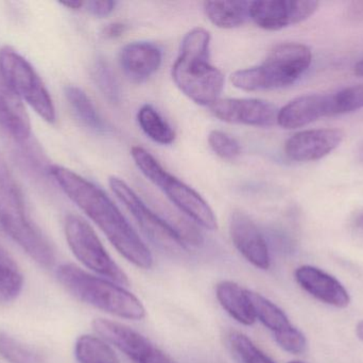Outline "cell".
I'll return each mask as SVG.
<instances>
[{
	"label": "cell",
	"mask_w": 363,
	"mask_h": 363,
	"mask_svg": "<svg viewBox=\"0 0 363 363\" xmlns=\"http://www.w3.org/2000/svg\"><path fill=\"white\" fill-rule=\"evenodd\" d=\"M0 127L15 141L26 142L31 136V124L21 100L9 87L0 70Z\"/></svg>",
	"instance_id": "ac0fdd59"
},
{
	"label": "cell",
	"mask_w": 363,
	"mask_h": 363,
	"mask_svg": "<svg viewBox=\"0 0 363 363\" xmlns=\"http://www.w3.org/2000/svg\"><path fill=\"white\" fill-rule=\"evenodd\" d=\"M345 16L349 21H363V1H354L345 10Z\"/></svg>",
	"instance_id": "836d02e7"
},
{
	"label": "cell",
	"mask_w": 363,
	"mask_h": 363,
	"mask_svg": "<svg viewBox=\"0 0 363 363\" xmlns=\"http://www.w3.org/2000/svg\"><path fill=\"white\" fill-rule=\"evenodd\" d=\"M138 121L140 128L153 142L170 145L176 140V132L151 104H144L138 110Z\"/></svg>",
	"instance_id": "7402d4cb"
},
{
	"label": "cell",
	"mask_w": 363,
	"mask_h": 363,
	"mask_svg": "<svg viewBox=\"0 0 363 363\" xmlns=\"http://www.w3.org/2000/svg\"><path fill=\"white\" fill-rule=\"evenodd\" d=\"M319 6L320 2L311 0L253 1L250 8V19L262 29L277 31L307 21Z\"/></svg>",
	"instance_id": "8fae6325"
},
{
	"label": "cell",
	"mask_w": 363,
	"mask_h": 363,
	"mask_svg": "<svg viewBox=\"0 0 363 363\" xmlns=\"http://www.w3.org/2000/svg\"><path fill=\"white\" fill-rule=\"evenodd\" d=\"M362 161H363V151H362Z\"/></svg>",
	"instance_id": "ab89813d"
},
{
	"label": "cell",
	"mask_w": 363,
	"mask_h": 363,
	"mask_svg": "<svg viewBox=\"0 0 363 363\" xmlns=\"http://www.w3.org/2000/svg\"><path fill=\"white\" fill-rule=\"evenodd\" d=\"M49 174L69 200L106 234L121 256L143 270L152 268L150 249L104 190L64 166H51Z\"/></svg>",
	"instance_id": "6da1fadb"
},
{
	"label": "cell",
	"mask_w": 363,
	"mask_h": 363,
	"mask_svg": "<svg viewBox=\"0 0 363 363\" xmlns=\"http://www.w3.org/2000/svg\"><path fill=\"white\" fill-rule=\"evenodd\" d=\"M356 335H357L358 339L363 342V321H360L356 326Z\"/></svg>",
	"instance_id": "8d00e7d4"
},
{
	"label": "cell",
	"mask_w": 363,
	"mask_h": 363,
	"mask_svg": "<svg viewBox=\"0 0 363 363\" xmlns=\"http://www.w3.org/2000/svg\"><path fill=\"white\" fill-rule=\"evenodd\" d=\"M57 277L63 287L84 304L121 319L140 321L146 309L140 300L113 281L94 276L74 264H62Z\"/></svg>",
	"instance_id": "5b68a950"
},
{
	"label": "cell",
	"mask_w": 363,
	"mask_h": 363,
	"mask_svg": "<svg viewBox=\"0 0 363 363\" xmlns=\"http://www.w3.org/2000/svg\"><path fill=\"white\" fill-rule=\"evenodd\" d=\"M228 342L233 353L241 363H275L257 345H254L249 337L241 332H230Z\"/></svg>",
	"instance_id": "4316f807"
},
{
	"label": "cell",
	"mask_w": 363,
	"mask_h": 363,
	"mask_svg": "<svg viewBox=\"0 0 363 363\" xmlns=\"http://www.w3.org/2000/svg\"><path fill=\"white\" fill-rule=\"evenodd\" d=\"M354 72L357 76L363 77V59L360 60L355 66H354Z\"/></svg>",
	"instance_id": "d590c367"
},
{
	"label": "cell",
	"mask_w": 363,
	"mask_h": 363,
	"mask_svg": "<svg viewBox=\"0 0 363 363\" xmlns=\"http://www.w3.org/2000/svg\"><path fill=\"white\" fill-rule=\"evenodd\" d=\"M277 345L287 352V353L294 354V355H301L304 353L307 349L306 337L301 332L298 328L291 326L283 332H277L273 335Z\"/></svg>",
	"instance_id": "4dcf8cb0"
},
{
	"label": "cell",
	"mask_w": 363,
	"mask_h": 363,
	"mask_svg": "<svg viewBox=\"0 0 363 363\" xmlns=\"http://www.w3.org/2000/svg\"><path fill=\"white\" fill-rule=\"evenodd\" d=\"M64 92L74 114L83 125L98 134L106 131V123L100 117L91 98L82 89L74 85H67Z\"/></svg>",
	"instance_id": "44dd1931"
},
{
	"label": "cell",
	"mask_w": 363,
	"mask_h": 363,
	"mask_svg": "<svg viewBox=\"0 0 363 363\" xmlns=\"http://www.w3.org/2000/svg\"><path fill=\"white\" fill-rule=\"evenodd\" d=\"M211 34L202 27L188 31L181 43L178 59L172 65L177 87L192 102L211 107L224 89L221 70L209 62Z\"/></svg>",
	"instance_id": "7a4b0ae2"
},
{
	"label": "cell",
	"mask_w": 363,
	"mask_h": 363,
	"mask_svg": "<svg viewBox=\"0 0 363 363\" xmlns=\"http://www.w3.org/2000/svg\"><path fill=\"white\" fill-rule=\"evenodd\" d=\"M61 4L66 8L72 9V10H79V9L84 6L85 2L79 1V0H69V1H63Z\"/></svg>",
	"instance_id": "e575fe53"
},
{
	"label": "cell",
	"mask_w": 363,
	"mask_h": 363,
	"mask_svg": "<svg viewBox=\"0 0 363 363\" xmlns=\"http://www.w3.org/2000/svg\"><path fill=\"white\" fill-rule=\"evenodd\" d=\"M64 230L72 254L81 264L117 285H130L127 274L111 258L95 230L82 217L68 215Z\"/></svg>",
	"instance_id": "ba28073f"
},
{
	"label": "cell",
	"mask_w": 363,
	"mask_h": 363,
	"mask_svg": "<svg viewBox=\"0 0 363 363\" xmlns=\"http://www.w3.org/2000/svg\"><path fill=\"white\" fill-rule=\"evenodd\" d=\"M216 296L222 308L238 323L245 326L255 323V313L247 289L233 281H224L216 287Z\"/></svg>",
	"instance_id": "d6986e66"
},
{
	"label": "cell",
	"mask_w": 363,
	"mask_h": 363,
	"mask_svg": "<svg viewBox=\"0 0 363 363\" xmlns=\"http://www.w3.org/2000/svg\"><path fill=\"white\" fill-rule=\"evenodd\" d=\"M313 63V51L301 43H283L271 49L264 62L233 72L230 82L245 92L283 89L294 85Z\"/></svg>",
	"instance_id": "277c9868"
},
{
	"label": "cell",
	"mask_w": 363,
	"mask_h": 363,
	"mask_svg": "<svg viewBox=\"0 0 363 363\" xmlns=\"http://www.w3.org/2000/svg\"><path fill=\"white\" fill-rule=\"evenodd\" d=\"M131 156L142 174L159 188L179 210L201 227L208 230L217 229V217L213 209L198 192L170 174L143 147L134 146L131 149Z\"/></svg>",
	"instance_id": "8992f818"
},
{
	"label": "cell",
	"mask_w": 363,
	"mask_h": 363,
	"mask_svg": "<svg viewBox=\"0 0 363 363\" xmlns=\"http://www.w3.org/2000/svg\"><path fill=\"white\" fill-rule=\"evenodd\" d=\"M23 286L18 266L0 245V303L13 302L21 294Z\"/></svg>",
	"instance_id": "d4e9b609"
},
{
	"label": "cell",
	"mask_w": 363,
	"mask_h": 363,
	"mask_svg": "<svg viewBox=\"0 0 363 363\" xmlns=\"http://www.w3.org/2000/svg\"><path fill=\"white\" fill-rule=\"evenodd\" d=\"M230 236L237 251L252 266L268 270L271 259L268 244L253 220L241 210H234L230 217Z\"/></svg>",
	"instance_id": "5bb4252c"
},
{
	"label": "cell",
	"mask_w": 363,
	"mask_h": 363,
	"mask_svg": "<svg viewBox=\"0 0 363 363\" xmlns=\"http://www.w3.org/2000/svg\"><path fill=\"white\" fill-rule=\"evenodd\" d=\"M0 70L15 95L26 102L42 119L55 123V104L33 66L10 46L0 49Z\"/></svg>",
	"instance_id": "52a82bcc"
},
{
	"label": "cell",
	"mask_w": 363,
	"mask_h": 363,
	"mask_svg": "<svg viewBox=\"0 0 363 363\" xmlns=\"http://www.w3.org/2000/svg\"><path fill=\"white\" fill-rule=\"evenodd\" d=\"M358 226H359L360 229L363 232V217H360L359 221H358Z\"/></svg>",
	"instance_id": "74e56055"
},
{
	"label": "cell",
	"mask_w": 363,
	"mask_h": 363,
	"mask_svg": "<svg viewBox=\"0 0 363 363\" xmlns=\"http://www.w3.org/2000/svg\"><path fill=\"white\" fill-rule=\"evenodd\" d=\"M289 363H303V362H289Z\"/></svg>",
	"instance_id": "f35d334b"
},
{
	"label": "cell",
	"mask_w": 363,
	"mask_h": 363,
	"mask_svg": "<svg viewBox=\"0 0 363 363\" xmlns=\"http://www.w3.org/2000/svg\"><path fill=\"white\" fill-rule=\"evenodd\" d=\"M0 355L10 363H46L40 353L4 332H0Z\"/></svg>",
	"instance_id": "484cf974"
},
{
	"label": "cell",
	"mask_w": 363,
	"mask_h": 363,
	"mask_svg": "<svg viewBox=\"0 0 363 363\" xmlns=\"http://www.w3.org/2000/svg\"><path fill=\"white\" fill-rule=\"evenodd\" d=\"M108 185L153 244L172 255H181L187 251V244L169 222L151 210L125 180L111 176Z\"/></svg>",
	"instance_id": "9c48e42d"
},
{
	"label": "cell",
	"mask_w": 363,
	"mask_h": 363,
	"mask_svg": "<svg viewBox=\"0 0 363 363\" xmlns=\"http://www.w3.org/2000/svg\"><path fill=\"white\" fill-rule=\"evenodd\" d=\"M334 114L341 115L354 112L363 108V85L345 87L333 93Z\"/></svg>",
	"instance_id": "f1b7e54d"
},
{
	"label": "cell",
	"mask_w": 363,
	"mask_h": 363,
	"mask_svg": "<svg viewBox=\"0 0 363 363\" xmlns=\"http://www.w3.org/2000/svg\"><path fill=\"white\" fill-rule=\"evenodd\" d=\"M298 285L315 300L335 308L345 309L351 304V296L345 286L328 273L313 266H302L294 272Z\"/></svg>",
	"instance_id": "2e32d148"
},
{
	"label": "cell",
	"mask_w": 363,
	"mask_h": 363,
	"mask_svg": "<svg viewBox=\"0 0 363 363\" xmlns=\"http://www.w3.org/2000/svg\"><path fill=\"white\" fill-rule=\"evenodd\" d=\"M163 53L150 42H132L119 53L121 70L132 82L140 83L150 78L161 67Z\"/></svg>",
	"instance_id": "e0dca14e"
},
{
	"label": "cell",
	"mask_w": 363,
	"mask_h": 363,
	"mask_svg": "<svg viewBox=\"0 0 363 363\" xmlns=\"http://www.w3.org/2000/svg\"><path fill=\"white\" fill-rule=\"evenodd\" d=\"M328 117H335L333 93L308 94L294 98L279 110L277 125L296 129Z\"/></svg>",
	"instance_id": "9a60e30c"
},
{
	"label": "cell",
	"mask_w": 363,
	"mask_h": 363,
	"mask_svg": "<svg viewBox=\"0 0 363 363\" xmlns=\"http://www.w3.org/2000/svg\"><path fill=\"white\" fill-rule=\"evenodd\" d=\"M343 139L345 132L336 128L303 130L286 141L284 151L292 161H317L336 151Z\"/></svg>",
	"instance_id": "4fadbf2b"
},
{
	"label": "cell",
	"mask_w": 363,
	"mask_h": 363,
	"mask_svg": "<svg viewBox=\"0 0 363 363\" xmlns=\"http://www.w3.org/2000/svg\"><path fill=\"white\" fill-rule=\"evenodd\" d=\"M86 10L91 15L96 17H106L115 10L116 2L111 0H93V1L85 2Z\"/></svg>",
	"instance_id": "1f68e13d"
},
{
	"label": "cell",
	"mask_w": 363,
	"mask_h": 363,
	"mask_svg": "<svg viewBox=\"0 0 363 363\" xmlns=\"http://www.w3.org/2000/svg\"><path fill=\"white\" fill-rule=\"evenodd\" d=\"M74 355L79 363H119L108 342L91 335H84L77 340Z\"/></svg>",
	"instance_id": "cb8c5ba5"
},
{
	"label": "cell",
	"mask_w": 363,
	"mask_h": 363,
	"mask_svg": "<svg viewBox=\"0 0 363 363\" xmlns=\"http://www.w3.org/2000/svg\"><path fill=\"white\" fill-rule=\"evenodd\" d=\"M209 109L224 123L253 127H272L279 114L274 104L257 98H219Z\"/></svg>",
	"instance_id": "7c38bea8"
},
{
	"label": "cell",
	"mask_w": 363,
	"mask_h": 363,
	"mask_svg": "<svg viewBox=\"0 0 363 363\" xmlns=\"http://www.w3.org/2000/svg\"><path fill=\"white\" fill-rule=\"evenodd\" d=\"M250 1H206L204 12L213 25L221 29L240 27L250 19Z\"/></svg>",
	"instance_id": "ffe728a7"
},
{
	"label": "cell",
	"mask_w": 363,
	"mask_h": 363,
	"mask_svg": "<svg viewBox=\"0 0 363 363\" xmlns=\"http://www.w3.org/2000/svg\"><path fill=\"white\" fill-rule=\"evenodd\" d=\"M0 225L34 261L44 268H52L55 262V249L28 215L23 193L1 153Z\"/></svg>",
	"instance_id": "3957f363"
},
{
	"label": "cell",
	"mask_w": 363,
	"mask_h": 363,
	"mask_svg": "<svg viewBox=\"0 0 363 363\" xmlns=\"http://www.w3.org/2000/svg\"><path fill=\"white\" fill-rule=\"evenodd\" d=\"M247 296L253 306L256 319L259 320L264 327L271 330L273 335L291 327L292 324L290 323L286 313L274 303L271 302L262 294L250 291V290H247Z\"/></svg>",
	"instance_id": "603a6c76"
},
{
	"label": "cell",
	"mask_w": 363,
	"mask_h": 363,
	"mask_svg": "<svg viewBox=\"0 0 363 363\" xmlns=\"http://www.w3.org/2000/svg\"><path fill=\"white\" fill-rule=\"evenodd\" d=\"M93 328L106 342L135 363H177L140 332L117 322L96 319Z\"/></svg>",
	"instance_id": "30bf717a"
},
{
	"label": "cell",
	"mask_w": 363,
	"mask_h": 363,
	"mask_svg": "<svg viewBox=\"0 0 363 363\" xmlns=\"http://www.w3.org/2000/svg\"><path fill=\"white\" fill-rule=\"evenodd\" d=\"M127 30L128 26L125 23H111L102 29L101 34L106 40H114V38H121V36H123Z\"/></svg>",
	"instance_id": "d6a6232c"
},
{
	"label": "cell",
	"mask_w": 363,
	"mask_h": 363,
	"mask_svg": "<svg viewBox=\"0 0 363 363\" xmlns=\"http://www.w3.org/2000/svg\"><path fill=\"white\" fill-rule=\"evenodd\" d=\"M207 140L211 151L221 159L235 160L240 156L241 146L238 141L226 132L211 130Z\"/></svg>",
	"instance_id": "f546056e"
},
{
	"label": "cell",
	"mask_w": 363,
	"mask_h": 363,
	"mask_svg": "<svg viewBox=\"0 0 363 363\" xmlns=\"http://www.w3.org/2000/svg\"><path fill=\"white\" fill-rule=\"evenodd\" d=\"M91 75L104 97L112 104H118L121 100V90L116 77L108 64L104 60H97L94 64Z\"/></svg>",
	"instance_id": "83f0119b"
}]
</instances>
